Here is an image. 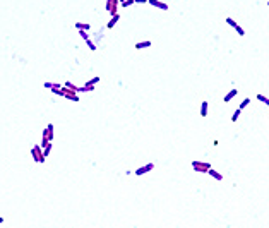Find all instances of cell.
I'll use <instances>...</instances> for the list:
<instances>
[{"mask_svg": "<svg viewBox=\"0 0 269 228\" xmlns=\"http://www.w3.org/2000/svg\"><path fill=\"white\" fill-rule=\"evenodd\" d=\"M122 7H125V9H127V7H130V5H134V0H124V2H122Z\"/></svg>", "mask_w": 269, "mask_h": 228, "instance_id": "21", "label": "cell"}, {"mask_svg": "<svg viewBox=\"0 0 269 228\" xmlns=\"http://www.w3.org/2000/svg\"><path fill=\"white\" fill-rule=\"evenodd\" d=\"M120 21V14H115V16H111V19L108 21V24H106V29H113V26H115L117 22Z\"/></svg>", "mask_w": 269, "mask_h": 228, "instance_id": "7", "label": "cell"}, {"mask_svg": "<svg viewBox=\"0 0 269 228\" xmlns=\"http://www.w3.org/2000/svg\"><path fill=\"white\" fill-rule=\"evenodd\" d=\"M207 173H209V175H211L214 180H218V182L223 180V175H221V173H218L216 170H213V168H209V170H207Z\"/></svg>", "mask_w": 269, "mask_h": 228, "instance_id": "12", "label": "cell"}, {"mask_svg": "<svg viewBox=\"0 0 269 228\" xmlns=\"http://www.w3.org/2000/svg\"><path fill=\"white\" fill-rule=\"evenodd\" d=\"M91 91H94V86L91 84H84L81 88H77V93H91Z\"/></svg>", "mask_w": 269, "mask_h": 228, "instance_id": "10", "label": "cell"}, {"mask_svg": "<svg viewBox=\"0 0 269 228\" xmlns=\"http://www.w3.org/2000/svg\"><path fill=\"white\" fill-rule=\"evenodd\" d=\"M192 168H194V171H199V173H207V170L211 168V163H209V161H197V160H194V161H192Z\"/></svg>", "mask_w": 269, "mask_h": 228, "instance_id": "2", "label": "cell"}, {"mask_svg": "<svg viewBox=\"0 0 269 228\" xmlns=\"http://www.w3.org/2000/svg\"><path fill=\"white\" fill-rule=\"evenodd\" d=\"M257 100H259L260 103H264V105H269V100H267V96H264V95H257Z\"/></svg>", "mask_w": 269, "mask_h": 228, "instance_id": "17", "label": "cell"}, {"mask_svg": "<svg viewBox=\"0 0 269 228\" xmlns=\"http://www.w3.org/2000/svg\"><path fill=\"white\" fill-rule=\"evenodd\" d=\"M86 45H87V48H89L91 52H96V45H94L91 40H86Z\"/></svg>", "mask_w": 269, "mask_h": 228, "instance_id": "16", "label": "cell"}, {"mask_svg": "<svg viewBox=\"0 0 269 228\" xmlns=\"http://www.w3.org/2000/svg\"><path fill=\"white\" fill-rule=\"evenodd\" d=\"M237 95H238V89H237V88H233V89H230V91H228V93L225 95L223 101H225V103H228V101H231V100H233V98H235Z\"/></svg>", "mask_w": 269, "mask_h": 228, "instance_id": "6", "label": "cell"}, {"mask_svg": "<svg viewBox=\"0 0 269 228\" xmlns=\"http://www.w3.org/2000/svg\"><path fill=\"white\" fill-rule=\"evenodd\" d=\"M249 103H250V98H245V100L242 101L240 105H238V108H240V110H245L247 106H249Z\"/></svg>", "mask_w": 269, "mask_h": 228, "instance_id": "14", "label": "cell"}, {"mask_svg": "<svg viewBox=\"0 0 269 228\" xmlns=\"http://www.w3.org/2000/svg\"><path fill=\"white\" fill-rule=\"evenodd\" d=\"M45 88L46 89H52V88H60V84H57V82H45Z\"/></svg>", "mask_w": 269, "mask_h": 228, "instance_id": "19", "label": "cell"}, {"mask_svg": "<svg viewBox=\"0 0 269 228\" xmlns=\"http://www.w3.org/2000/svg\"><path fill=\"white\" fill-rule=\"evenodd\" d=\"M74 28L79 29V31H87V29H91V24H87V22H76V24H74Z\"/></svg>", "mask_w": 269, "mask_h": 228, "instance_id": "9", "label": "cell"}, {"mask_svg": "<svg viewBox=\"0 0 269 228\" xmlns=\"http://www.w3.org/2000/svg\"><path fill=\"white\" fill-rule=\"evenodd\" d=\"M117 5H118V0H106V10L111 16L117 14Z\"/></svg>", "mask_w": 269, "mask_h": 228, "instance_id": "4", "label": "cell"}, {"mask_svg": "<svg viewBox=\"0 0 269 228\" xmlns=\"http://www.w3.org/2000/svg\"><path fill=\"white\" fill-rule=\"evenodd\" d=\"M153 45V41H149V40H146V41H141V43H135V50H142V48H149Z\"/></svg>", "mask_w": 269, "mask_h": 228, "instance_id": "11", "label": "cell"}, {"mask_svg": "<svg viewBox=\"0 0 269 228\" xmlns=\"http://www.w3.org/2000/svg\"><path fill=\"white\" fill-rule=\"evenodd\" d=\"M31 156H33V160L36 163H39V165H41V163H45V160H46V158H45V154H43V149H41V146H38V144H34L33 147H31Z\"/></svg>", "mask_w": 269, "mask_h": 228, "instance_id": "1", "label": "cell"}, {"mask_svg": "<svg viewBox=\"0 0 269 228\" xmlns=\"http://www.w3.org/2000/svg\"><path fill=\"white\" fill-rule=\"evenodd\" d=\"M225 22L228 24V26H231V28H235V26H237V22H235L233 19H231V17H226V19H225Z\"/></svg>", "mask_w": 269, "mask_h": 228, "instance_id": "22", "label": "cell"}, {"mask_svg": "<svg viewBox=\"0 0 269 228\" xmlns=\"http://www.w3.org/2000/svg\"><path fill=\"white\" fill-rule=\"evenodd\" d=\"M63 86H65L67 89H72V91H76V93H77V86H76V84H72V82H70V81H67V82H65V84H63Z\"/></svg>", "mask_w": 269, "mask_h": 228, "instance_id": "18", "label": "cell"}, {"mask_svg": "<svg viewBox=\"0 0 269 228\" xmlns=\"http://www.w3.org/2000/svg\"><path fill=\"white\" fill-rule=\"evenodd\" d=\"M242 112H243V110H240V108H237L235 112H233V115H231V122H233V124H235L237 120H238V117H240Z\"/></svg>", "mask_w": 269, "mask_h": 228, "instance_id": "13", "label": "cell"}, {"mask_svg": "<svg viewBox=\"0 0 269 228\" xmlns=\"http://www.w3.org/2000/svg\"><path fill=\"white\" fill-rule=\"evenodd\" d=\"M207 113H209V101L204 100L201 103V115L202 117H207Z\"/></svg>", "mask_w": 269, "mask_h": 228, "instance_id": "8", "label": "cell"}, {"mask_svg": "<svg viewBox=\"0 0 269 228\" xmlns=\"http://www.w3.org/2000/svg\"><path fill=\"white\" fill-rule=\"evenodd\" d=\"M154 168V163H148V165H144V166H141V168H137V170L134 171L137 177H141V175H144V173H148V171H151Z\"/></svg>", "mask_w": 269, "mask_h": 228, "instance_id": "3", "label": "cell"}, {"mask_svg": "<svg viewBox=\"0 0 269 228\" xmlns=\"http://www.w3.org/2000/svg\"><path fill=\"white\" fill-rule=\"evenodd\" d=\"M79 34H81V38L86 41V40H89V36H87V31H79Z\"/></svg>", "mask_w": 269, "mask_h": 228, "instance_id": "24", "label": "cell"}, {"mask_svg": "<svg viewBox=\"0 0 269 228\" xmlns=\"http://www.w3.org/2000/svg\"><path fill=\"white\" fill-rule=\"evenodd\" d=\"M0 225H4V216H0Z\"/></svg>", "mask_w": 269, "mask_h": 228, "instance_id": "26", "label": "cell"}, {"mask_svg": "<svg viewBox=\"0 0 269 228\" xmlns=\"http://www.w3.org/2000/svg\"><path fill=\"white\" fill-rule=\"evenodd\" d=\"M149 5H153L156 9L159 10H168V4H165V2H159V0H148Z\"/></svg>", "mask_w": 269, "mask_h": 228, "instance_id": "5", "label": "cell"}, {"mask_svg": "<svg viewBox=\"0 0 269 228\" xmlns=\"http://www.w3.org/2000/svg\"><path fill=\"white\" fill-rule=\"evenodd\" d=\"M98 82H100V76L93 77V79H89V81H87L86 84H91V86H94V84H98Z\"/></svg>", "mask_w": 269, "mask_h": 228, "instance_id": "20", "label": "cell"}, {"mask_svg": "<svg viewBox=\"0 0 269 228\" xmlns=\"http://www.w3.org/2000/svg\"><path fill=\"white\" fill-rule=\"evenodd\" d=\"M118 2H120V4H122V2H124V0H118Z\"/></svg>", "mask_w": 269, "mask_h": 228, "instance_id": "27", "label": "cell"}, {"mask_svg": "<svg viewBox=\"0 0 269 228\" xmlns=\"http://www.w3.org/2000/svg\"><path fill=\"white\" fill-rule=\"evenodd\" d=\"M50 151H52V143H48L46 146L43 147V154H45V158H46V156L50 154Z\"/></svg>", "mask_w": 269, "mask_h": 228, "instance_id": "15", "label": "cell"}, {"mask_svg": "<svg viewBox=\"0 0 269 228\" xmlns=\"http://www.w3.org/2000/svg\"><path fill=\"white\" fill-rule=\"evenodd\" d=\"M233 29H235V31H237V33H238V34H240V36H245V31H243V29H242V26H238V24H237V26H235V28H233Z\"/></svg>", "mask_w": 269, "mask_h": 228, "instance_id": "23", "label": "cell"}, {"mask_svg": "<svg viewBox=\"0 0 269 228\" xmlns=\"http://www.w3.org/2000/svg\"><path fill=\"white\" fill-rule=\"evenodd\" d=\"M134 4H148V0H134Z\"/></svg>", "mask_w": 269, "mask_h": 228, "instance_id": "25", "label": "cell"}]
</instances>
